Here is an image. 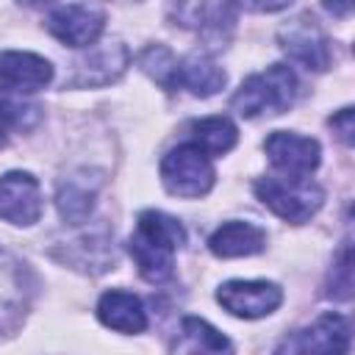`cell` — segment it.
I'll use <instances>...</instances> for the list:
<instances>
[{
	"label": "cell",
	"mask_w": 355,
	"mask_h": 355,
	"mask_svg": "<svg viewBox=\"0 0 355 355\" xmlns=\"http://www.w3.org/2000/svg\"><path fill=\"white\" fill-rule=\"evenodd\" d=\"M186 241L183 225L164 211H141L130 236V255L147 283H164L175 272V252Z\"/></svg>",
	"instance_id": "6da1fadb"
},
{
	"label": "cell",
	"mask_w": 355,
	"mask_h": 355,
	"mask_svg": "<svg viewBox=\"0 0 355 355\" xmlns=\"http://www.w3.org/2000/svg\"><path fill=\"white\" fill-rule=\"evenodd\" d=\"M297 97V75L286 64H272L263 72L250 75L239 92L230 100V108L244 116H266V114H283Z\"/></svg>",
	"instance_id": "7a4b0ae2"
},
{
	"label": "cell",
	"mask_w": 355,
	"mask_h": 355,
	"mask_svg": "<svg viewBox=\"0 0 355 355\" xmlns=\"http://www.w3.org/2000/svg\"><path fill=\"white\" fill-rule=\"evenodd\" d=\"M252 189H255L258 200L275 216H280V219H286L291 225L308 222L322 208V200H324L322 186L308 180V178L269 175V178H258Z\"/></svg>",
	"instance_id": "3957f363"
},
{
	"label": "cell",
	"mask_w": 355,
	"mask_h": 355,
	"mask_svg": "<svg viewBox=\"0 0 355 355\" xmlns=\"http://www.w3.org/2000/svg\"><path fill=\"white\" fill-rule=\"evenodd\" d=\"M214 178L216 175L211 155L197 141L172 147L161 161V180L166 191L175 197H186V200L205 197L214 186Z\"/></svg>",
	"instance_id": "277c9868"
},
{
	"label": "cell",
	"mask_w": 355,
	"mask_h": 355,
	"mask_svg": "<svg viewBox=\"0 0 355 355\" xmlns=\"http://www.w3.org/2000/svg\"><path fill=\"white\" fill-rule=\"evenodd\" d=\"M277 39H280V47L288 53V58H294L305 69L322 72L330 67V42L313 17L302 14L291 22H286L280 28Z\"/></svg>",
	"instance_id": "5b68a950"
},
{
	"label": "cell",
	"mask_w": 355,
	"mask_h": 355,
	"mask_svg": "<svg viewBox=\"0 0 355 355\" xmlns=\"http://www.w3.org/2000/svg\"><path fill=\"white\" fill-rule=\"evenodd\" d=\"M216 300L233 316L258 319L269 316L283 302V291L269 280H227L219 286Z\"/></svg>",
	"instance_id": "8992f818"
},
{
	"label": "cell",
	"mask_w": 355,
	"mask_h": 355,
	"mask_svg": "<svg viewBox=\"0 0 355 355\" xmlns=\"http://www.w3.org/2000/svg\"><path fill=\"white\" fill-rule=\"evenodd\" d=\"M105 25L103 8L94 3H67L47 17V31L69 47H92Z\"/></svg>",
	"instance_id": "52a82bcc"
},
{
	"label": "cell",
	"mask_w": 355,
	"mask_h": 355,
	"mask_svg": "<svg viewBox=\"0 0 355 355\" xmlns=\"http://www.w3.org/2000/svg\"><path fill=\"white\" fill-rule=\"evenodd\" d=\"M169 17L205 39H222L236 22V0H169Z\"/></svg>",
	"instance_id": "ba28073f"
},
{
	"label": "cell",
	"mask_w": 355,
	"mask_h": 355,
	"mask_svg": "<svg viewBox=\"0 0 355 355\" xmlns=\"http://www.w3.org/2000/svg\"><path fill=\"white\" fill-rule=\"evenodd\" d=\"M272 166L288 178H308L319 166V141L288 130H275L263 144Z\"/></svg>",
	"instance_id": "9c48e42d"
},
{
	"label": "cell",
	"mask_w": 355,
	"mask_h": 355,
	"mask_svg": "<svg viewBox=\"0 0 355 355\" xmlns=\"http://www.w3.org/2000/svg\"><path fill=\"white\" fill-rule=\"evenodd\" d=\"M42 216V191L31 172H6L0 178V219L33 225Z\"/></svg>",
	"instance_id": "30bf717a"
},
{
	"label": "cell",
	"mask_w": 355,
	"mask_h": 355,
	"mask_svg": "<svg viewBox=\"0 0 355 355\" xmlns=\"http://www.w3.org/2000/svg\"><path fill=\"white\" fill-rule=\"evenodd\" d=\"M53 80V64L36 53L8 50L0 53V89L14 94H31Z\"/></svg>",
	"instance_id": "8fae6325"
},
{
	"label": "cell",
	"mask_w": 355,
	"mask_h": 355,
	"mask_svg": "<svg viewBox=\"0 0 355 355\" xmlns=\"http://www.w3.org/2000/svg\"><path fill=\"white\" fill-rule=\"evenodd\" d=\"M280 349L291 352H347L349 349V322L338 313H322L308 330H300Z\"/></svg>",
	"instance_id": "7c38bea8"
},
{
	"label": "cell",
	"mask_w": 355,
	"mask_h": 355,
	"mask_svg": "<svg viewBox=\"0 0 355 355\" xmlns=\"http://www.w3.org/2000/svg\"><path fill=\"white\" fill-rule=\"evenodd\" d=\"M97 316L105 327L116 330V333H141L147 327V313H144V305L136 294L130 291H119V288H111L100 297L97 302Z\"/></svg>",
	"instance_id": "4fadbf2b"
},
{
	"label": "cell",
	"mask_w": 355,
	"mask_h": 355,
	"mask_svg": "<svg viewBox=\"0 0 355 355\" xmlns=\"http://www.w3.org/2000/svg\"><path fill=\"white\" fill-rule=\"evenodd\" d=\"M225 86V72L205 55H186L175 61L169 89H189L197 97H211Z\"/></svg>",
	"instance_id": "5bb4252c"
},
{
	"label": "cell",
	"mask_w": 355,
	"mask_h": 355,
	"mask_svg": "<svg viewBox=\"0 0 355 355\" xmlns=\"http://www.w3.org/2000/svg\"><path fill=\"white\" fill-rule=\"evenodd\" d=\"M208 247L219 258L255 255L266 247V233L250 222H225L222 227L214 230V236L208 239Z\"/></svg>",
	"instance_id": "9a60e30c"
},
{
	"label": "cell",
	"mask_w": 355,
	"mask_h": 355,
	"mask_svg": "<svg viewBox=\"0 0 355 355\" xmlns=\"http://www.w3.org/2000/svg\"><path fill=\"white\" fill-rule=\"evenodd\" d=\"M28 286L22 280V266L0 252V333L11 330L25 313Z\"/></svg>",
	"instance_id": "2e32d148"
},
{
	"label": "cell",
	"mask_w": 355,
	"mask_h": 355,
	"mask_svg": "<svg viewBox=\"0 0 355 355\" xmlns=\"http://www.w3.org/2000/svg\"><path fill=\"white\" fill-rule=\"evenodd\" d=\"M94 183H89V178H67L58 186V214L61 219H67L69 225H80L94 205Z\"/></svg>",
	"instance_id": "e0dca14e"
},
{
	"label": "cell",
	"mask_w": 355,
	"mask_h": 355,
	"mask_svg": "<svg viewBox=\"0 0 355 355\" xmlns=\"http://www.w3.org/2000/svg\"><path fill=\"white\" fill-rule=\"evenodd\" d=\"M191 136L194 141L208 153V155H222L227 153L236 139H239V130L236 125L227 119V116H208V119H200V122H191Z\"/></svg>",
	"instance_id": "ac0fdd59"
},
{
	"label": "cell",
	"mask_w": 355,
	"mask_h": 355,
	"mask_svg": "<svg viewBox=\"0 0 355 355\" xmlns=\"http://www.w3.org/2000/svg\"><path fill=\"white\" fill-rule=\"evenodd\" d=\"M125 64H128V50H125L122 44L100 47V50L89 53L86 61L78 64L80 75L75 78V83H78V86H94V72H97V69H103V78H105V83H108V80H114V78L125 69Z\"/></svg>",
	"instance_id": "d6986e66"
},
{
	"label": "cell",
	"mask_w": 355,
	"mask_h": 355,
	"mask_svg": "<svg viewBox=\"0 0 355 355\" xmlns=\"http://www.w3.org/2000/svg\"><path fill=\"white\" fill-rule=\"evenodd\" d=\"M11 92H3L0 89V147L8 141V136L14 130H25L36 122V105H28V103H19L14 97H8Z\"/></svg>",
	"instance_id": "ffe728a7"
},
{
	"label": "cell",
	"mask_w": 355,
	"mask_h": 355,
	"mask_svg": "<svg viewBox=\"0 0 355 355\" xmlns=\"http://www.w3.org/2000/svg\"><path fill=\"white\" fill-rule=\"evenodd\" d=\"M183 336L191 341V347H200V349H208V352L230 349V341L216 327H211L205 319H197V316L183 319Z\"/></svg>",
	"instance_id": "44dd1931"
},
{
	"label": "cell",
	"mask_w": 355,
	"mask_h": 355,
	"mask_svg": "<svg viewBox=\"0 0 355 355\" xmlns=\"http://www.w3.org/2000/svg\"><path fill=\"white\" fill-rule=\"evenodd\" d=\"M333 130H338V139L349 147L352 144V133H355V125H352V108H341L333 119H330Z\"/></svg>",
	"instance_id": "7402d4cb"
},
{
	"label": "cell",
	"mask_w": 355,
	"mask_h": 355,
	"mask_svg": "<svg viewBox=\"0 0 355 355\" xmlns=\"http://www.w3.org/2000/svg\"><path fill=\"white\" fill-rule=\"evenodd\" d=\"M236 3L250 8V11H280L294 0H236Z\"/></svg>",
	"instance_id": "603a6c76"
},
{
	"label": "cell",
	"mask_w": 355,
	"mask_h": 355,
	"mask_svg": "<svg viewBox=\"0 0 355 355\" xmlns=\"http://www.w3.org/2000/svg\"><path fill=\"white\" fill-rule=\"evenodd\" d=\"M322 3L336 17H349V11H352V0H322Z\"/></svg>",
	"instance_id": "cb8c5ba5"
},
{
	"label": "cell",
	"mask_w": 355,
	"mask_h": 355,
	"mask_svg": "<svg viewBox=\"0 0 355 355\" xmlns=\"http://www.w3.org/2000/svg\"><path fill=\"white\" fill-rule=\"evenodd\" d=\"M19 3H25V6H42V3H50V0H19Z\"/></svg>",
	"instance_id": "d4e9b609"
}]
</instances>
